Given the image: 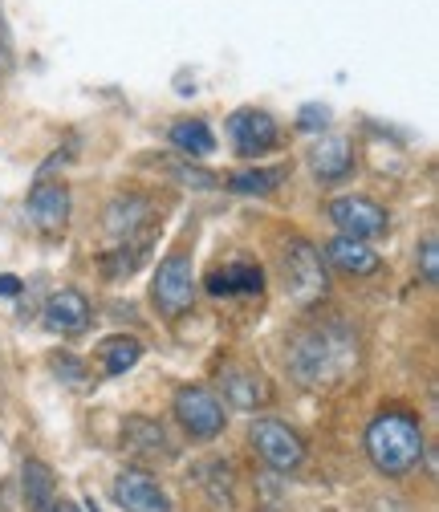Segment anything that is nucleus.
I'll return each mask as SVG.
<instances>
[{"label":"nucleus","mask_w":439,"mask_h":512,"mask_svg":"<svg viewBox=\"0 0 439 512\" xmlns=\"http://www.w3.org/2000/svg\"><path fill=\"white\" fill-rule=\"evenodd\" d=\"M289 374L301 387H330L354 366V342L346 330L334 326H313L289 342Z\"/></svg>","instance_id":"f257e3e1"},{"label":"nucleus","mask_w":439,"mask_h":512,"mask_svg":"<svg viewBox=\"0 0 439 512\" xmlns=\"http://www.w3.org/2000/svg\"><path fill=\"white\" fill-rule=\"evenodd\" d=\"M366 456L383 476H407L423 460V427L411 411H379L366 427Z\"/></svg>","instance_id":"f03ea898"},{"label":"nucleus","mask_w":439,"mask_h":512,"mask_svg":"<svg viewBox=\"0 0 439 512\" xmlns=\"http://www.w3.org/2000/svg\"><path fill=\"white\" fill-rule=\"evenodd\" d=\"M281 277H285V293L297 309L322 305L326 293H330V273H326V261H322V248L301 240V236H293L281 248Z\"/></svg>","instance_id":"7ed1b4c3"},{"label":"nucleus","mask_w":439,"mask_h":512,"mask_svg":"<svg viewBox=\"0 0 439 512\" xmlns=\"http://www.w3.org/2000/svg\"><path fill=\"white\" fill-rule=\"evenodd\" d=\"M151 305L159 309V317L179 322L183 313H192L196 305V273H192V256L187 252H171L159 265L155 281H151Z\"/></svg>","instance_id":"20e7f679"},{"label":"nucleus","mask_w":439,"mask_h":512,"mask_svg":"<svg viewBox=\"0 0 439 512\" xmlns=\"http://www.w3.org/2000/svg\"><path fill=\"white\" fill-rule=\"evenodd\" d=\"M248 439H253L257 456L269 472H297L305 464V439L285 419H253Z\"/></svg>","instance_id":"39448f33"},{"label":"nucleus","mask_w":439,"mask_h":512,"mask_svg":"<svg viewBox=\"0 0 439 512\" xmlns=\"http://www.w3.org/2000/svg\"><path fill=\"white\" fill-rule=\"evenodd\" d=\"M228 143L240 159H261L269 151L281 147V126L269 110H257V106H244L236 114H228Z\"/></svg>","instance_id":"423d86ee"},{"label":"nucleus","mask_w":439,"mask_h":512,"mask_svg":"<svg viewBox=\"0 0 439 512\" xmlns=\"http://www.w3.org/2000/svg\"><path fill=\"white\" fill-rule=\"evenodd\" d=\"M171 411L192 439H216L224 431V403L208 387H179Z\"/></svg>","instance_id":"0eeeda50"},{"label":"nucleus","mask_w":439,"mask_h":512,"mask_svg":"<svg viewBox=\"0 0 439 512\" xmlns=\"http://www.w3.org/2000/svg\"><path fill=\"white\" fill-rule=\"evenodd\" d=\"M330 220H334V228H342V236H354V240H374V236L391 232L387 208L366 196H338L330 204Z\"/></svg>","instance_id":"6e6552de"},{"label":"nucleus","mask_w":439,"mask_h":512,"mask_svg":"<svg viewBox=\"0 0 439 512\" xmlns=\"http://www.w3.org/2000/svg\"><path fill=\"white\" fill-rule=\"evenodd\" d=\"M25 212L45 236H61L70 224V187L61 179H37V187L29 191Z\"/></svg>","instance_id":"1a4fd4ad"},{"label":"nucleus","mask_w":439,"mask_h":512,"mask_svg":"<svg viewBox=\"0 0 439 512\" xmlns=\"http://www.w3.org/2000/svg\"><path fill=\"white\" fill-rule=\"evenodd\" d=\"M114 500L127 512H171L163 484L143 468H127V472L114 476Z\"/></svg>","instance_id":"9d476101"},{"label":"nucleus","mask_w":439,"mask_h":512,"mask_svg":"<svg viewBox=\"0 0 439 512\" xmlns=\"http://www.w3.org/2000/svg\"><path fill=\"white\" fill-rule=\"evenodd\" d=\"M151 200L147 196H127V191H122V196H114L110 204H106V216H102V228H106V240L110 244H131L147 224H151Z\"/></svg>","instance_id":"9b49d317"},{"label":"nucleus","mask_w":439,"mask_h":512,"mask_svg":"<svg viewBox=\"0 0 439 512\" xmlns=\"http://www.w3.org/2000/svg\"><path fill=\"white\" fill-rule=\"evenodd\" d=\"M220 391L236 411H265L273 403L269 378L248 370V366H224L220 370Z\"/></svg>","instance_id":"f8f14e48"},{"label":"nucleus","mask_w":439,"mask_h":512,"mask_svg":"<svg viewBox=\"0 0 439 512\" xmlns=\"http://www.w3.org/2000/svg\"><path fill=\"white\" fill-rule=\"evenodd\" d=\"M45 326L53 334H66V338L86 334V326H90V301L78 289H57L45 301Z\"/></svg>","instance_id":"ddd939ff"},{"label":"nucleus","mask_w":439,"mask_h":512,"mask_svg":"<svg viewBox=\"0 0 439 512\" xmlns=\"http://www.w3.org/2000/svg\"><path fill=\"white\" fill-rule=\"evenodd\" d=\"M122 447L139 460H171L175 456L167 431L155 419H143V415H131L127 423H122Z\"/></svg>","instance_id":"4468645a"},{"label":"nucleus","mask_w":439,"mask_h":512,"mask_svg":"<svg viewBox=\"0 0 439 512\" xmlns=\"http://www.w3.org/2000/svg\"><path fill=\"white\" fill-rule=\"evenodd\" d=\"M326 265H334L338 273L346 277H370L379 273V252H374L366 240H354V236H334L326 244Z\"/></svg>","instance_id":"2eb2a0df"},{"label":"nucleus","mask_w":439,"mask_h":512,"mask_svg":"<svg viewBox=\"0 0 439 512\" xmlns=\"http://www.w3.org/2000/svg\"><path fill=\"white\" fill-rule=\"evenodd\" d=\"M204 289L212 297H261L265 293V269L261 265H228V269H216L208 273Z\"/></svg>","instance_id":"dca6fc26"},{"label":"nucleus","mask_w":439,"mask_h":512,"mask_svg":"<svg viewBox=\"0 0 439 512\" xmlns=\"http://www.w3.org/2000/svg\"><path fill=\"white\" fill-rule=\"evenodd\" d=\"M309 167H313V175H318L322 183H338V179H346L354 171V147L346 139L326 135L322 143L309 147Z\"/></svg>","instance_id":"f3484780"},{"label":"nucleus","mask_w":439,"mask_h":512,"mask_svg":"<svg viewBox=\"0 0 439 512\" xmlns=\"http://www.w3.org/2000/svg\"><path fill=\"white\" fill-rule=\"evenodd\" d=\"M171 143L192 159H208L216 151V135H212V126L204 118H179L171 126Z\"/></svg>","instance_id":"a211bd4d"},{"label":"nucleus","mask_w":439,"mask_h":512,"mask_svg":"<svg viewBox=\"0 0 439 512\" xmlns=\"http://www.w3.org/2000/svg\"><path fill=\"white\" fill-rule=\"evenodd\" d=\"M285 179H289L285 167H253V171L228 175V191L232 196H273Z\"/></svg>","instance_id":"6ab92c4d"},{"label":"nucleus","mask_w":439,"mask_h":512,"mask_svg":"<svg viewBox=\"0 0 439 512\" xmlns=\"http://www.w3.org/2000/svg\"><path fill=\"white\" fill-rule=\"evenodd\" d=\"M139 358H143V342H139V338L114 334V338L98 342V366H102L106 374H127Z\"/></svg>","instance_id":"aec40b11"},{"label":"nucleus","mask_w":439,"mask_h":512,"mask_svg":"<svg viewBox=\"0 0 439 512\" xmlns=\"http://www.w3.org/2000/svg\"><path fill=\"white\" fill-rule=\"evenodd\" d=\"M21 484H25V500H29L37 512H49V508H53L57 480H53V468H49V464H41V460H25V468H21Z\"/></svg>","instance_id":"412c9836"},{"label":"nucleus","mask_w":439,"mask_h":512,"mask_svg":"<svg viewBox=\"0 0 439 512\" xmlns=\"http://www.w3.org/2000/svg\"><path fill=\"white\" fill-rule=\"evenodd\" d=\"M143 256H147V240H131V244H114L106 256H102V273L106 277H131L139 265H143Z\"/></svg>","instance_id":"4be33fe9"},{"label":"nucleus","mask_w":439,"mask_h":512,"mask_svg":"<svg viewBox=\"0 0 439 512\" xmlns=\"http://www.w3.org/2000/svg\"><path fill=\"white\" fill-rule=\"evenodd\" d=\"M167 167H171V175H175L183 187H192V191H216V187H220V179H216L212 171L196 167V163H167Z\"/></svg>","instance_id":"5701e85b"},{"label":"nucleus","mask_w":439,"mask_h":512,"mask_svg":"<svg viewBox=\"0 0 439 512\" xmlns=\"http://www.w3.org/2000/svg\"><path fill=\"white\" fill-rule=\"evenodd\" d=\"M326 126H330V106H322V102H305V106L297 110V131L318 135V131H326Z\"/></svg>","instance_id":"b1692460"},{"label":"nucleus","mask_w":439,"mask_h":512,"mask_svg":"<svg viewBox=\"0 0 439 512\" xmlns=\"http://www.w3.org/2000/svg\"><path fill=\"white\" fill-rule=\"evenodd\" d=\"M419 269H423L427 285L439 281V240L435 236H423V244H419Z\"/></svg>","instance_id":"393cba45"},{"label":"nucleus","mask_w":439,"mask_h":512,"mask_svg":"<svg viewBox=\"0 0 439 512\" xmlns=\"http://www.w3.org/2000/svg\"><path fill=\"white\" fill-rule=\"evenodd\" d=\"M53 374L66 378V382H82L86 378V366L74 354H53Z\"/></svg>","instance_id":"a878e982"},{"label":"nucleus","mask_w":439,"mask_h":512,"mask_svg":"<svg viewBox=\"0 0 439 512\" xmlns=\"http://www.w3.org/2000/svg\"><path fill=\"white\" fill-rule=\"evenodd\" d=\"M0 70H13V45H9L5 21H0Z\"/></svg>","instance_id":"bb28decb"},{"label":"nucleus","mask_w":439,"mask_h":512,"mask_svg":"<svg viewBox=\"0 0 439 512\" xmlns=\"http://www.w3.org/2000/svg\"><path fill=\"white\" fill-rule=\"evenodd\" d=\"M17 293H21V277H13V273L0 277V297H17Z\"/></svg>","instance_id":"cd10ccee"}]
</instances>
